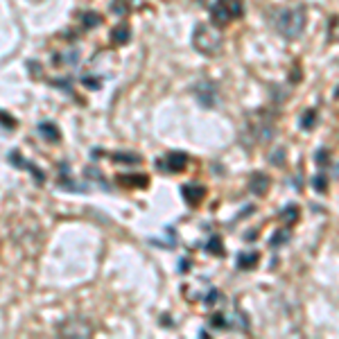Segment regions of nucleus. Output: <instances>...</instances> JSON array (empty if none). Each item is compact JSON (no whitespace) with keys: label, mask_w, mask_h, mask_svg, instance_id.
I'll use <instances>...</instances> for the list:
<instances>
[{"label":"nucleus","mask_w":339,"mask_h":339,"mask_svg":"<svg viewBox=\"0 0 339 339\" xmlns=\"http://www.w3.org/2000/svg\"><path fill=\"white\" fill-rule=\"evenodd\" d=\"M274 30L285 39H297L305 27V14L298 7H285V9H276L269 16Z\"/></svg>","instance_id":"obj_1"},{"label":"nucleus","mask_w":339,"mask_h":339,"mask_svg":"<svg viewBox=\"0 0 339 339\" xmlns=\"http://www.w3.org/2000/svg\"><path fill=\"white\" fill-rule=\"evenodd\" d=\"M211 328L215 330H231V333H247L249 330V319L244 317L235 305H228L211 317Z\"/></svg>","instance_id":"obj_2"},{"label":"nucleus","mask_w":339,"mask_h":339,"mask_svg":"<svg viewBox=\"0 0 339 339\" xmlns=\"http://www.w3.org/2000/svg\"><path fill=\"white\" fill-rule=\"evenodd\" d=\"M192 43L195 48L199 50L202 54H217L219 48H222V32L217 30V25H199L195 30V37H192Z\"/></svg>","instance_id":"obj_3"},{"label":"nucleus","mask_w":339,"mask_h":339,"mask_svg":"<svg viewBox=\"0 0 339 339\" xmlns=\"http://www.w3.org/2000/svg\"><path fill=\"white\" fill-rule=\"evenodd\" d=\"M211 16H212V25L224 27L231 21L242 16V2H240V0H217V2L212 5Z\"/></svg>","instance_id":"obj_4"},{"label":"nucleus","mask_w":339,"mask_h":339,"mask_svg":"<svg viewBox=\"0 0 339 339\" xmlns=\"http://www.w3.org/2000/svg\"><path fill=\"white\" fill-rule=\"evenodd\" d=\"M59 333L66 335V337H88L93 333V328L82 319H68V321L59 326Z\"/></svg>","instance_id":"obj_5"},{"label":"nucleus","mask_w":339,"mask_h":339,"mask_svg":"<svg viewBox=\"0 0 339 339\" xmlns=\"http://www.w3.org/2000/svg\"><path fill=\"white\" fill-rule=\"evenodd\" d=\"M188 163L186 154H168V156H163L161 161H156V168L163 170V172H168V174H172V172H176V170H183Z\"/></svg>","instance_id":"obj_6"},{"label":"nucleus","mask_w":339,"mask_h":339,"mask_svg":"<svg viewBox=\"0 0 339 339\" xmlns=\"http://www.w3.org/2000/svg\"><path fill=\"white\" fill-rule=\"evenodd\" d=\"M77 57H80V52H77V50H66L64 54H57V57H54V61H57L59 66H75L77 64Z\"/></svg>","instance_id":"obj_7"},{"label":"nucleus","mask_w":339,"mask_h":339,"mask_svg":"<svg viewBox=\"0 0 339 339\" xmlns=\"http://www.w3.org/2000/svg\"><path fill=\"white\" fill-rule=\"evenodd\" d=\"M39 131L45 136V140H59V131L54 125H48V122H41L39 125Z\"/></svg>","instance_id":"obj_8"},{"label":"nucleus","mask_w":339,"mask_h":339,"mask_svg":"<svg viewBox=\"0 0 339 339\" xmlns=\"http://www.w3.org/2000/svg\"><path fill=\"white\" fill-rule=\"evenodd\" d=\"M113 43H127L129 41V27L127 25H118L113 30Z\"/></svg>","instance_id":"obj_9"},{"label":"nucleus","mask_w":339,"mask_h":339,"mask_svg":"<svg viewBox=\"0 0 339 339\" xmlns=\"http://www.w3.org/2000/svg\"><path fill=\"white\" fill-rule=\"evenodd\" d=\"M267 186H269V181L265 179V176H260V174H255L254 179H251V188H254L258 195H262V192L267 190Z\"/></svg>","instance_id":"obj_10"},{"label":"nucleus","mask_w":339,"mask_h":339,"mask_svg":"<svg viewBox=\"0 0 339 339\" xmlns=\"http://www.w3.org/2000/svg\"><path fill=\"white\" fill-rule=\"evenodd\" d=\"M113 159L122 163H140V156H133V154H113Z\"/></svg>","instance_id":"obj_11"},{"label":"nucleus","mask_w":339,"mask_h":339,"mask_svg":"<svg viewBox=\"0 0 339 339\" xmlns=\"http://www.w3.org/2000/svg\"><path fill=\"white\" fill-rule=\"evenodd\" d=\"M255 260H258V254H251V255H240V267H244V269H247V262H255Z\"/></svg>","instance_id":"obj_12"},{"label":"nucleus","mask_w":339,"mask_h":339,"mask_svg":"<svg viewBox=\"0 0 339 339\" xmlns=\"http://www.w3.org/2000/svg\"><path fill=\"white\" fill-rule=\"evenodd\" d=\"M335 100H337V111H339V88L335 90Z\"/></svg>","instance_id":"obj_13"}]
</instances>
